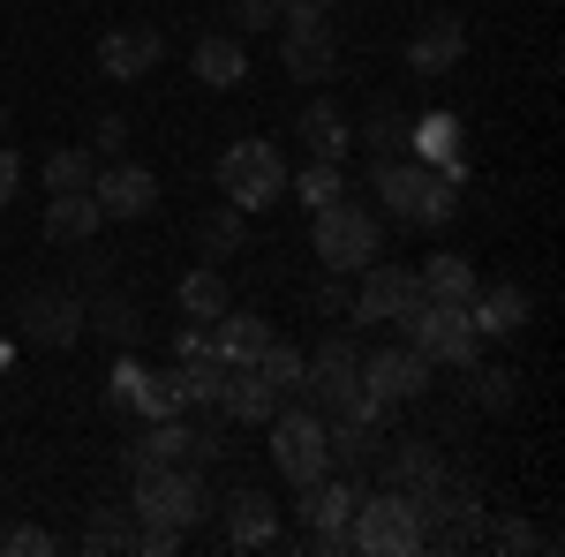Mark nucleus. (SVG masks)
Wrapping results in <instances>:
<instances>
[{
  "label": "nucleus",
  "mask_w": 565,
  "mask_h": 557,
  "mask_svg": "<svg viewBox=\"0 0 565 557\" xmlns=\"http://www.w3.org/2000/svg\"><path fill=\"white\" fill-rule=\"evenodd\" d=\"M309 249L324 271H362V264L385 257V218L370 212V204H324V212H309Z\"/></svg>",
  "instance_id": "nucleus-1"
},
{
  "label": "nucleus",
  "mask_w": 565,
  "mask_h": 557,
  "mask_svg": "<svg viewBox=\"0 0 565 557\" xmlns=\"http://www.w3.org/2000/svg\"><path fill=\"white\" fill-rule=\"evenodd\" d=\"M136 519H159V527H204L212 519V490H204V468H189V460H174V468H136V490H129Z\"/></svg>",
  "instance_id": "nucleus-2"
},
{
  "label": "nucleus",
  "mask_w": 565,
  "mask_h": 557,
  "mask_svg": "<svg viewBox=\"0 0 565 557\" xmlns=\"http://www.w3.org/2000/svg\"><path fill=\"white\" fill-rule=\"evenodd\" d=\"M218 196H226L234 212L279 204V196H287V159H279V143H264V136L226 143V151H218Z\"/></svg>",
  "instance_id": "nucleus-3"
},
{
  "label": "nucleus",
  "mask_w": 565,
  "mask_h": 557,
  "mask_svg": "<svg viewBox=\"0 0 565 557\" xmlns=\"http://www.w3.org/2000/svg\"><path fill=\"white\" fill-rule=\"evenodd\" d=\"M423 535H430V527H423V513H415V497H407V490H377V497H362V505H354V527H348V543L362 557L430 550Z\"/></svg>",
  "instance_id": "nucleus-4"
},
{
  "label": "nucleus",
  "mask_w": 565,
  "mask_h": 557,
  "mask_svg": "<svg viewBox=\"0 0 565 557\" xmlns=\"http://www.w3.org/2000/svg\"><path fill=\"white\" fill-rule=\"evenodd\" d=\"M399 332H407V346L423 362H452V369H476L482 362V340H476V324H468L460 301H415L399 317Z\"/></svg>",
  "instance_id": "nucleus-5"
},
{
  "label": "nucleus",
  "mask_w": 565,
  "mask_h": 557,
  "mask_svg": "<svg viewBox=\"0 0 565 557\" xmlns=\"http://www.w3.org/2000/svg\"><path fill=\"white\" fill-rule=\"evenodd\" d=\"M354 399H362V346L348 332H332L324 346H309V362H302V407H317L332 422V415H348Z\"/></svg>",
  "instance_id": "nucleus-6"
},
{
  "label": "nucleus",
  "mask_w": 565,
  "mask_h": 557,
  "mask_svg": "<svg viewBox=\"0 0 565 557\" xmlns=\"http://www.w3.org/2000/svg\"><path fill=\"white\" fill-rule=\"evenodd\" d=\"M271 468H279V482L287 490H302V482H317V474L332 468V444H324V415L317 407H271Z\"/></svg>",
  "instance_id": "nucleus-7"
},
{
  "label": "nucleus",
  "mask_w": 565,
  "mask_h": 557,
  "mask_svg": "<svg viewBox=\"0 0 565 557\" xmlns=\"http://www.w3.org/2000/svg\"><path fill=\"white\" fill-rule=\"evenodd\" d=\"M354 505H362V474H340V468H324L317 482H302L309 550H324V557L354 550V543H348V527H354Z\"/></svg>",
  "instance_id": "nucleus-8"
},
{
  "label": "nucleus",
  "mask_w": 565,
  "mask_h": 557,
  "mask_svg": "<svg viewBox=\"0 0 565 557\" xmlns=\"http://www.w3.org/2000/svg\"><path fill=\"white\" fill-rule=\"evenodd\" d=\"M84 309L90 301L68 294V287H31V294L15 301V332L31 346H53V354H61V346L84 340Z\"/></svg>",
  "instance_id": "nucleus-9"
},
{
  "label": "nucleus",
  "mask_w": 565,
  "mask_h": 557,
  "mask_svg": "<svg viewBox=\"0 0 565 557\" xmlns=\"http://www.w3.org/2000/svg\"><path fill=\"white\" fill-rule=\"evenodd\" d=\"M423 301V287H415V271L407 264H362V287H354V301H348V317L354 324H399L407 309Z\"/></svg>",
  "instance_id": "nucleus-10"
},
{
  "label": "nucleus",
  "mask_w": 565,
  "mask_h": 557,
  "mask_svg": "<svg viewBox=\"0 0 565 557\" xmlns=\"http://www.w3.org/2000/svg\"><path fill=\"white\" fill-rule=\"evenodd\" d=\"M430 369L437 362H423L415 346H377V354H362V392L392 415L399 399H423L430 392Z\"/></svg>",
  "instance_id": "nucleus-11"
},
{
  "label": "nucleus",
  "mask_w": 565,
  "mask_h": 557,
  "mask_svg": "<svg viewBox=\"0 0 565 557\" xmlns=\"http://www.w3.org/2000/svg\"><path fill=\"white\" fill-rule=\"evenodd\" d=\"M159 61H167V31L159 23H121V31L98 39V76L106 84H143Z\"/></svg>",
  "instance_id": "nucleus-12"
},
{
  "label": "nucleus",
  "mask_w": 565,
  "mask_h": 557,
  "mask_svg": "<svg viewBox=\"0 0 565 557\" xmlns=\"http://www.w3.org/2000/svg\"><path fill=\"white\" fill-rule=\"evenodd\" d=\"M287 535H279V497L257 490V482H242L234 497H226V550H279Z\"/></svg>",
  "instance_id": "nucleus-13"
},
{
  "label": "nucleus",
  "mask_w": 565,
  "mask_h": 557,
  "mask_svg": "<svg viewBox=\"0 0 565 557\" xmlns=\"http://www.w3.org/2000/svg\"><path fill=\"white\" fill-rule=\"evenodd\" d=\"M279 68H287L295 84H332V76H340V39H332V23H287V31H279Z\"/></svg>",
  "instance_id": "nucleus-14"
},
{
  "label": "nucleus",
  "mask_w": 565,
  "mask_h": 557,
  "mask_svg": "<svg viewBox=\"0 0 565 557\" xmlns=\"http://www.w3.org/2000/svg\"><path fill=\"white\" fill-rule=\"evenodd\" d=\"M377 468H385V490H407V497H430L437 482L452 474V468H445V452H437L430 437H399V444L385 437Z\"/></svg>",
  "instance_id": "nucleus-15"
},
{
  "label": "nucleus",
  "mask_w": 565,
  "mask_h": 557,
  "mask_svg": "<svg viewBox=\"0 0 565 557\" xmlns=\"http://www.w3.org/2000/svg\"><path fill=\"white\" fill-rule=\"evenodd\" d=\"M460 53H468V23H460V15H430V23L407 39V76L437 84V76L460 68Z\"/></svg>",
  "instance_id": "nucleus-16"
},
{
  "label": "nucleus",
  "mask_w": 565,
  "mask_h": 557,
  "mask_svg": "<svg viewBox=\"0 0 565 557\" xmlns=\"http://www.w3.org/2000/svg\"><path fill=\"white\" fill-rule=\"evenodd\" d=\"M399 151H415V167H437L452 173V181H468V151H460V114H423V121H407V143Z\"/></svg>",
  "instance_id": "nucleus-17"
},
{
  "label": "nucleus",
  "mask_w": 565,
  "mask_h": 557,
  "mask_svg": "<svg viewBox=\"0 0 565 557\" xmlns=\"http://www.w3.org/2000/svg\"><path fill=\"white\" fill-rule=\"evenodd\" d=\"M90 196H98V212H106V218H143L151 204H159V173L121 159V167L90 173Z\"/></svg>",
  "instance_id": "nucleus-18"
},
{
  "label": "nucleus",
  "mask_w": 565,
  "mask_h": 557,
  "mask_svg": "<svg viewBox=\"0 0 565 557\" xmlns=\"http://www.w3.org/2000/svg\"><path fill=\"white\" fill-rule=\"evenodd\" d=\"M324 444H332V468L340 474H370L377 452H385V415H332Z\"/></svg>",
  "instance_id": "nucleus-19"
},
{
  "label": "nucleus",
  "mask_w": 565,
  "mask_h": 557,
  "mask_svg": "<svg viewBox=\"0 0 565 557\" xmlns=\"http://www.w3.org/2000/svg\"><path fill=\"white\" fill-rule=\"evenodd\" d=\"M226 422H271V407H279V392L264 385L257 362H226V377H218V399H212Z\"/></svg>",
  "instance_id": "nucleus-20"
},
{
  "label": "nucleus",
  "mask_w": 565,
  "mask_h": 557,
  "mask_svg": "<svg viewBox=\"0 0 565 557\" xmlns=\"http://www.w3.org/2000/svg\"><path fill=\"white\" fill-rule=\"evenodd\" d=\"M423 173L415 159H399V151H385V159H370V189H377V204H385L399 226H415V212H423Z\"/></svg>",
  "instance_id": "nucleus-21"
},
{
  "label": "nucleus",
  "mask_w": 565,
  "mask_h": 557,
  "mask_svg": "<svg viewBox=\"0 0 565 557\" xmlns=\"http://www.w3.org/2000/svg\"><path fill=\"white\" fill-rule=\"evenodd\" d=\"M468 324H476V340H521V324H527V294L521 287H476L468 294Z\"/></svg>",
  "instance_id": "nucleus-22"
},
{
  "label": "nucleus",
  "mask_w": 565,
  "mask_h": 557,
  "mask_svg": "<svg viewBox=\"0 0 565 557\" xmlns=\"http://www.w3.org/2000/svg\"><path fill=\"white\" fill-rule=\"evenodd\" d=\"M295 136L309 143V159H340V167H348L354 121L340 114V98H309V106H302V121H295Z\"/></svg>",
  "instance_id": "nucleus-23"
},
{
  "label": "nucleus",
  "mask_w": 565,
  "mask_h": 557,
  "mask_svg": "<svg viewBox=\"0 0 565 557\" xmlns=\"http://www.w3.org/2000/svg\"><path fill=\"white\" fill-rule=\"evenodd\" d=\"M189 68H196V84H212V90H242V76H249V45L234 39H218V31H204L196 39V53H189Z\"/></svg>",
  "instance_id": "nucleus-24"
},
{
  "label": "nucleus",
  "mask_w": 565,
  "mask_h": 557,
  "mask_svg": "<svg viewBox=\"0 0 565 557\" xmlns=\"http://www.w3.org/2000/svg\"><path fill=\"white\" fill-rule=\"evenodd\" d=\"M98 226H106V212H98V196H90V189H68V196H53V204H45V242H61V249L90 242Z\"/></svg>",
  "instance_id": "nucleus-25"
},
{
  "label": "nucleus",
  "mask_w": 565,
  "mask_h": 557,
  "mask_svg": "<svg viewBox=\"0 0 565 557\" xmlns=\"http://www.w3.org/2000/svg\"><path fill=\"white\" fill-rule=\"evenodd\" d=\"M174 301H181V317H189V324H212V317H226V309H234V294H226V271H218V264L181 271Z\"/></svg>",
  "instance_id": "nucleus-26"
},
{
  "label": "nucleus",
  "mask_w": 565,
  "mask_h": 557,
  "mask_svg": "<svg viewBox=\"0 0 565 557\" xmlns=\"http://www.w3.org/2000/svg\"><path fill=\"white\" fill-rule=\"evenodd\" d=\"M264 340H271V324H264L257 309H226V317H212V346H218V362H257Z\"/></svg>",
  "instance_id": "nucleus-27"
},
{
  "label": "nucleus",
  "mask_w": 565,
  "mask_h": 557,
  "mask_svg": "<svg viewBox=\"0 0 565 557\" xmlns=\"http://www.w3.org/2000/svg\"><path fill=\"white\" fill-rule=\"evenodd\" d=\"M415 287H423V301H460V309H468V294H476L482 279H476V264H468V257L445 249V257H430L423 271H415Z\"/></svg>",
  "instance_id": "nucleus-28"
},
{
  "label": "nucleus",
  "mask_w": 565,
  "mask_h": 557,
  "mask_svg": "<svg viewBox=\"0 0 565 557\" xmlns=\"http://www.w3.org/2000/svg\"><path fill=\"white\" fill-rule=\"evenodd\" d=\"M174 460H189V422H181V415L151 422V429L129 444V474H136V468H174Z\"/></svg>",
  "instance_id": "nucleus-29"
},
{
  "label": "nucleus",
  "mask_w": 565,
  "mask_h": 557,
  "mask_svg": "<svg viewBox=\"0 0 565 557\" xmlns=\"http://www.w3.org/2000/svg\"><path fill=\"white\" fill-rule=\"evenodd\" d=\"M287 189L302 196L309 212H324V204H340V196H348V167H340V159H309L302 173H287Z\"/></svg>",
  "instance_id": "nucleus-30"
},
{
  "label": "nucleus",
  "mask_w": 565,
  "mask_h": 557,
  "mask_svg": "<svg viewBox=\"0 0 565 557\" xmlns=\"http://www.w3.org/2000/svg\"><path fill=\"white\" fill-rule=\"evenodd\" d=\"M189 399H181V377L174 369H143V385H136V407L129 415H143V422H167V415H181Z\"/></svg>",
  "instance_id": "nucleus-31"
},
{
  "label": "nucleus",
  "mask_w": 565,
  "mask_h": 557,
  "mask_svg": "<svg viewBox=\"0 0 565 557\" xmlns=\"http://www.w3.org/2000/svg\"><path fill=\"white\" fill-rule=\"evenodd\" d=\"M196 242H204V257H234V249H242V242H249V212H234V204H218L212 218H204V226H196Z\"/></svg>",
  "instance_id": "nucleus-32"
},
{
  "label": "nucleus",
  "mask_w": 565,
  "mask_h": 557,
  "mask_svg": "<svg viewBox=\"0 0 565 557\" xmlns=\"http://www.w3.org/2000/svg\"><path fill=\"white\" fill-rule=\"evenodd\" d=\"M90 173H98V151H90V143H68V151L45 159V189L68 196V189H90Z\"/></svg>",
  "instance_id": "nucleus-33"
},
{
  "label": "nucleus",
  "mask_w": 565,
  "mask_h": 557,
  "mask_svg": "<svg viewBox=\"0 0 565 557\" xmlns=\"http://www.w3.org/2000/svg\"><path fill=\"white\" fill-rule=\"evenodd\" d=\"M302 346H287V340H264V354H257V369H264V385L279 392V399H287V392H302Z\"/></svg>",
  "instance_id": "nucleus-34"
},
{
  "label": "nucleus",
  "mask_w": 565,
  "mask_h": 557,
  "mask_svg": "<svg viewBox=\"0 0 565 557\" xmlns=\"http://www.w3.org/2000/svg\"><path fill=\"white\" fill-rule=\"evenodd\" d=\"M136 543V527L121 513H114V505H90V519H84V550L98 557V550H129Z\"/></svg>",
  "instance_id": "nucleus-35"
},
{
  "label": "nucleus",
  "mask_w": 565,
  "mask_h": 557,
  "mask_svg": "<svg viewBox=\"0 0 565 557\" xmlns=\"http://www.w3.org/2000/svg\"><path fill=\"white\" fill-rule=\"evenodd\" d=\"M84 324H98L106 340H121V346L143 332V324H136V301H129V294H98V309H84Z\"/></svg>",
  "instance_id": "nucleus-36"
},
{
  "label": "nucleus",
  "mask_w": 565,
  "mask_h": 557,
  "mask_svg": "<svg viewBox=\"0 0 565 557\" xmlns=\"http://www.w3.org/2000/svg\"><path fill=\"white\" fill-rule=\"evenodd\" d=\"M362 143H370L377 159L407 143V121H399V106H392V98H377V106H370V121H362Z\"/></svg>",
  "instance_id": "nucleus-37"
},
{
  "label": "nucleus",
  "mask_w": 565,
  "mask_h": 557,
  "mask_svg": "<svg viewBox=\"0 0 565 557\" xmlns=\"http://www.w3.org/2000/svg\"><path fill=\"white\" fill-rule=\"evenodd\" d=\"M513 399H521V377H513V369H482L476 362V407L482 415H505Z\"/></svg>",
  "instance_id": "nucleus-38"
},
{
  "label": "nucleus",
  "mask_w": 565,
  "mask_h": 557,
  "mask_svg": "<svg viewBox=\"0 0 565 557\" xmlns=\"http://www.w3.org/2000/svg\"><path fill=\"white\" fill-rule=\"evenodd\" d=\"M279 8H287V0H226V23H234V39H249V31H279Z\"/></svg>",
  "instance_id": "nucleus-39"
},
{
  "label": "nucleus",
  "mask_w": 565,
  "mask_h": 557,
  "mask_svg": "<svg viewBox=\"0 0 565 557\" xmlns=\"http://www.w3.org/2000/svg\"><path fill=\"white\" fill-rule=\"evenodd\" d=\"M0 557H53V535L23 519V527H8V535H0Z\"/></svg>",
  "instance_id": "nucleus-40"
},
{
  "label": "nucleus",
  "mask_w": 565,
  "mask_h": 557,
  "mask_svg": "<svg viewBox=\"0 0 565 557\" xmlns=\"http://www.w3.org/2000/svg\"><path fill=\"white\" fill-rule=\"evenodd\" d=\"M136 385H143V362L121 354V362H114V377H106V399H114V407H136Z\"/></svg>",
  "instance_id": "nucleus-41"
},
{
  "label": "nucleus",
  "mask_w": 565,
  "mask_h": 557,
  "mask_svg": "<svg viewBox=\"0 0 565 557\" xmlns=\"http://www.w3.org/2000/svg\"><path fill=\"white\" fill-rule=\"evenodd\" d=\"M498 550L527 557V550H558V543H551V535H535V527H527V519H505V527H498Z\"/></svg>",
  "instance_id": "nucleus-42"
},
{
  "label": "nucleus",
  "mask_w": 565,
  "mask_h": 557,
  "mask_svg": "<svg viewBox=\"0 0 565 557\" xmlns=\"http://www.w3.org/2000/svg\"><path fill=\"white\" fill-rule=\"evenodd\" d=\"M348 271H324V287H317V317H340V309H348Z\"/></svg>",
  "instance_id": "nucleus-43"
},
{
  "label": "nucleus",
  "mask_w": 565,
  "mask_h": 557,
  "mask_svg": "<svg viewBox=\"0 0 565 557\" xmlns=\"http://www.w3.org/2000/svg\"><path fill=\"white\" fill-rule=\"evenodd\" d=\"M90 143H98V151H121V143H129V121H121V114H98Z\"/></svg>",
  "instance_id": "nucleus-44"
},
{
  "label": "nucleus",
  "mask_w": 565,
  "mask_h": 557,
  "mask_svg": "<svg viewBox=\"0 0 565 557\" xmlns=\"http://www.w3.org/2000/svg\"><path fill=\"white\" fill-rule=\"evenodd\" d=\"M15 189H23V159L0 143V204H15Z\"/></svg>",
  "instance_id": "nucleus-45"
},
{
  "label": "nucleus",
  "mask_w": 565,
  "mask_h": 557,
  "mask_svg": "<svg viewBox=\"0 0 565 557\" xmlns=\"http://www.w3.org/2000/svg\"><path fill=\"white\" fill-rule=\"evenodd\" d=\"M8 362H15V346H8V340H0V377H8Z\"/></svg>",
  "instance_id": "nucleus-46"
},
{
  "label": "nucleus",
  "mask_w": 565,
  "mask_h": 557,
  "mask_svg": "<svg viewBox=\"0 0 565 557\" xmlns=\"http://www.w3.org/2000/svg\"><path fill=\"white\" fill-rule=\"evenodd\" d=\"M0 129H8V106H0Z\"/></svg>",
  "instance_id": "nucleus-47"
},
{
  "label": "nucleus",
  "mask_w": 565,
  "mask_h": 557,
  "mask_svg": "<svg viewBox=\"0 0 565 557\" xmlns=\"http://www.w3.org/2000/svg\"><path fill=\"white\" fill-rule=\"evenodd\" d=\"M317 8H340V0H317Z\"/></svg>",
  "instance_id": "nucleus-48"
}]
</instances>
